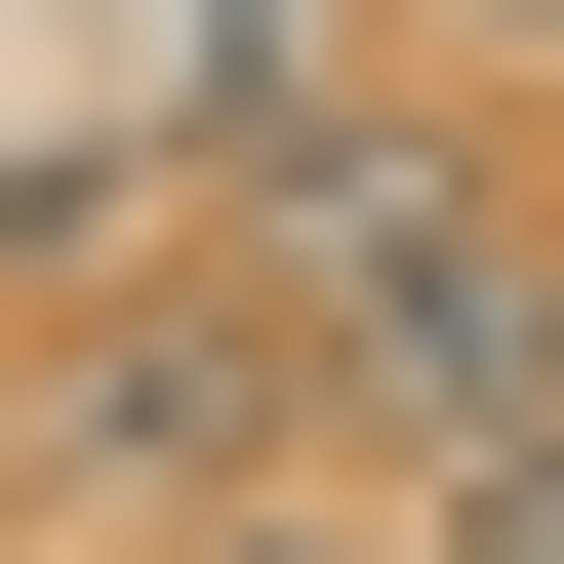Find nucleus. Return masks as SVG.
Returning a JSON list of instances; mask_svg holds the SVG:
<instances>
[{
	"instance_id": "5",
	"label": "nucleus",
	"mask_w": 564,
	"mask_h": 564,
	"mask_svg": "<svg viewBox=\"0 0 564 564\" xmlns=\"http://www.w3.org/2000/svg\"><path fill=\"white\" fill-rule=\"evenodd\" d=\"M403 41H484V82H564V0H403Z\"/></svg>"
},
{
	"instance_id": "3",
	"label": "nucleus",
	"mask_w": 564,
	"mask_h": 564,
	"mask_svg": "<svg viewBox=\"0 0 564 564\" xmlns=\"http://www.w3.org/2000/svg\"><path fill=\"white\" fill-rule=\"evenodd\" d=\"M444 564H564V403H524V444H444Z\"/></svg>"
},
{
	"instance_id": "1",
	"label": "nucleus",
	"mask_w": 564,
	"mask_h": 564,
	"mask_svg": "<svg viewBox=\"0 0 564 564\" xmlns=\"http://www.w3.org/2000/svg\"><path fill=\"white\" fill-rule=\"evenodd\" d=\"M282 41H323V0H0V282L162 242V202L282 121Z\"/></svg>"
},
{
	"instance_id": "4",
	"label": "nucleus",
	"mask_w": 564,
	"mask_h": 564,
	"mask_svg": "<svg viewBox=\"0 0 564 564\" xmlns=\"http://www.w3.org/2000/svg\"><path fill=\"white\" fill-rule=\"evenodd\" d=\"M162 564H403V524H323V484H202V524H162Z\"/></svg>"
},
{
	"instance_id": "2",
	"label": "nucleus",
	"mask_w": 564,
	"mask_h": 564,
	"mask_svg": "<svg viewBox=\"0 0 564 564\" xmlns=\"http://www.w3.org/2000/svg\"><path fill=\"white\" fill-rule=\"evenodd\" d=\"M282 444H323V403H282L242 282H162V323H82V364H41V484H82V524H202V484H282Z\"/></svg>"
}]
</instances>
